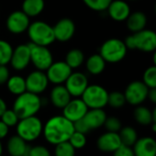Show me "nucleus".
<instances>
[{"instance_id": "1", "label": "nucleus", "mask_w": 156, "mask_h": 156, "mask_svg": "<svg viewBox=\"0 0 156 156\" xmlns=\"http://www.w3.org/2000/svg\"><path fill=\"white\" fill-rule=\"evenodd\" d=\"M73 131V123L63 115H61L50 118L43 126L42 133L49 143L57 145L61 142L67 141Z\"/></svg>"}, {"instance_id": "2", "label": "nucleus", "mask_w": 156, "mask_h": 156, "mask_svg": "<svg viewBox=\"0 0 156 156\" xmlns=\"http://www.w3.org/2000/svg\"><path fill=\"white\" fill-rule=\"evenodd\" d=\"M124 42L128 49L138 50L143 52H153L156 50V31L144 29L129 35Z\"/></svg>"}, {"instance_id": "3", "label": "nucleus", "mask_w": 156, "mask_h": 156, "mask_svg": "<svg viewBox=\"0 0 156 156\" xmlns=\"http://www.w3.org/2000/svg\"><path fill=\"white\" fill-rule=\"evenodd\" d=\"M41 108V99L39 95L26 91L17 96L13 104V110L20 119L36 116Z\"/></svg>"}, {"instance_id": "4", "label": "nucleus", "mask_w": 156, "mask_h": 156, "mask_svg": "<svg viewBox=\"0 0 156 156\" xmlns=\"http://www.w3.org/2000/svg\"><path fill=\"white\" fill-rule=\"evenodd\" d=\"M27 31L31 43L36 45L48 47L55 41L52 27L45 21L38 20L30 23Z\"/></svg>"}, {"instance_id": "5", "label": "nucleus", "mask_w": 156, "mask_h": 156, "mask_svg": "<svg viewBox=\"0 0 156 156\" xmlns=\"http://www.w3.org/2000/svg\"><path fill=\"white\" fill-rule=\"evenodd\" d=\"M16 127L17 135H19L27 142L36 140L41 135L43 130V124L36 116L20 119Z\"/></svg>"}, {"instance_id": "6", "label": "nucleus", "mask_w": 156, "mask_h": 156, "mask_svg": "<svg viewBox=\"0 0 156 156\" xmlns=\"http://www.w3.org/2000/svg\"><path fill=\"white\" fill-rule=\"evenodd\" d=\"M127 51L128 48L126 47L124 41L117 38H111L107 40L101 45L99 54L103 57L106 62L117 63L125 58Z\"/></svg>"}, {"instance_id": "7", "label": "nucleus", "mask_w": 156, "mask_h": 156, "mask_svg": "<svg viewBox=\"0 0 156 156\" xmlns=\"http://www.w3.org/2000/svg\"><path fill=\"white\" fill-rule=\"evenodd\" d=\"M81 97L88 108H103L108 105V92L101 86L88 85Z\"/></svg>"}, {"instance_id": "8", "label": "nucleus", "mask_w": 156, "mask_h": 156, "mask_svg": "<svg viewBox=\"0 0 156 156\" xmlns=\"http://www.w3.org/2000/svg\"><path fill=\"white\" fill-rule=\"evenodd\" d=\"M30 49V62L37 70L46 71L53 62V57L51 51L46 46L29 43Z\"/></svg>"}, {"instance_id": "9", "label": "nucleus", "mask_w": 156, "mask_h": 156, "mask_svg": "<svg viewBox=\"0 0 156 156\" xmlns=\"http://www.w3.org/2000/svg\"><path fill=\"white\" fill-rule=\"evenodd\" d=\"M149 87L141 81L136 80L130 82L124 92L126 102L132 106L141 105L148 97Z\"/></svg>"}, {"instance_id": "10", "label": "nucleus", "mask_w": 156, "mask_h": 156, "mask_svg": "<svg viewBox=\"0 0 156 156\" xmlns=\"http://www.w3.org/2000/svg\"><path fill=\"white\" fill-rule=\"evenodd\" d=\"M73 69L65 62H52L46 70L49 82L54 85H62L72 73Z\"/></svg>"}, {"instance_id": "11", "label": "nucleus", "mask_w": 156, "mask_h": 156, "mask_svg": "<svg viewBox=\"0 0 156 156\" xmlns=\"http://www.w3.org/2000/svg\"><path fill=\"white\" fill-rule=\"evenodd\" d=\"M64 84L72 97L79 98L88 87V79L87 75L81 72H72Z\"/></svg>"}, {"instance_id": "12", "label": "nucleus", "mask_w": 156, "mask_h": 156, "mask_svg": "<svg viewBox=\"0 0 156 156\" xmlns=\"http://www.w3.org/2000/svg\"><path fill=\"white\" fill-rule=\"evenodd\" d=\"M25 80H26L27 91L36 95L44 92L49 85L47 74L44 73V71H41V70H36L31 72L27 76V78H25Z\"/></svg>"}, {"instance_id": "13", "label": "nucleus", "mask_w": 156, "mask_h": 156, "mask_svg": "<svg viewBox=\"0 0 156 156\" xmlns=\"http://www.w3.org/2000/svg\"><path fill=\"white\" fill-rule=\"evenodd\" d=\"M30 24V17L27 16L22 10L12 12L9 14L6 21L7 29L13 34H21L27 31Z\"/></svg>"}, {"instance_id": "14", "label": "nucleus", "mask_w": 156, "mask_h": 156, "mask_svg": "<svg viewBox=\"0 0 156 156\" xmlns=\"http://www.w3.org/2000/svg\"><path fill=\"white\" fill-rule=\"evenodd\" d=\"M89 108L82 98L71 99L62 108V115L73 123L83 119Z\"/></svg>"}, {"instance_id": "15", "label": "nucleus", "mask_w": 156, "mask_h": 156, "mask_svg": "<svg viewBox=\"0 0 156 156\" xmlns=\"http://www.w3.org/2000/svg\"><path fill=\"white\" fill-rule=\"evenodd\" d=\"M30 62V49L29 44H20L13 52L10 59V64L16 71H22L28 67Z\"/></svg>"}, {"instance_id": "16", "label": "nucleus", "mask_w": 156, "mask_h": 156, "mask_svg": "<svg viewBox=\"0 0 156 156\" xmlns=\"http://www.w3.org/2000/svg\"><path fill=\"white\" fill-rule=\"evenodd\" d=\"M55 41L65 42L70 41L75 33L74 22L67 18L62 19L52 27Z\"/></svg>"}, {"instance_id": "17", "label": "nucleus", "mask_w": 156, "mask_h": 156, "mask_svg": "<svg viewBox=\"0 0 156 156\" xmlns=\"http://www.w3.org/2000/svg\"><path fill=\"white\" fill-rule=\"evenodd\" d=\"M97 145L103 152H114L122 145V142L119 132L107 131L99 136Z\"/></svg>"}, {"instance_id": "18", "label": "nucleus", "mask_w": 156, "mask_h": 156, "mask_svg": "<svg viewBox=\"0 0 156 156\" xmlns=\"http://www.w3.org/2000/svg\"><path fill=\"white\" fill-rule=\"evenodd\" d=\"M109 17L115 21H125L129 16L130 7L123 0H112L107 9Z\"/></svg>"}, {"instance_id": "19", "label": "nucleus", "mask_w": 156, "mask_h": 156, "mask_svg": "<svg viewBox=\"0 0 156 156\" xmlns=\"http://www.w3.org/2000/svg\"><path fill=\"white\" fill-rule=\"evenodd\" d=\"M132 150L135 156H156V140L148 136L138 138Z\"/></svg>"}, {"instance_id": "20", "label": "nucleus", "mask_w": 156, "mask_h": 156, "mask_svg": "<svg viewBox=\"0 0 156 156\" xmlns=\"http://www.w3.org/2000/svg\"><path fill=\"white\" fill-rule=\"evenodd\" d=\"M30 147L19 135L11 136L7 142V150L10 156H28Z\"/></svg>"}, {"instance_id": "21", "label": "nucleus", "mask_w": 156, "mask_h": 156, "mask_svg": "<svg viewBox=\"0 0 156 156\" xmlns=\"http://www.w3.org/2000/svg\"><path fill=\"white\" fill-rule=\"evenodd\" d=\"M72 96L70 95L69 91L62 85H55L50 94L51 102L52 105L57 108H63L68 102L72 99Z\"/></svg>"}, {"instance_id": "22", "label": "nucleus", "mask_w": 156, "mask_h": 156, "mask_svg": "<svg viewBox=\"0 0 156 156\" xmlns=\"http://www.w3.org/2000/svg\"><path fill=\"white\" fill-rule=\"evenodd\" d=\"M106 119L107 114L103 108H89L83 118L90 130L104 126Z\"/></svg>"}, {"instance_id": "23", "label": "nucleus", "mask_w": 156, "mask_h": 156, "mask_svg": "<svg viewBox=\"0 0 156 156\" xmlns=\"http://www.w3.org/2000/svg\"><path fill=\"white\" fill-rule=\"evenodd\" d=\"M125 21L128 30L131 33H136L146 28L148 19L145 13L141 11H135L133 13H130Z\"/></svg>"}, {"instance_id": "24", "label": "nucleus", "mask_w": 156, "mask_h": 156, "mask_svg": "<svg viewBox=\"0 0 156 156\" xmlns=\"http://www.w3.org/2000/svg\"><path fill=\"white\" fill-rule=\"evenodd\" d=\"M86 67L89 73L93 75H98L105 70L106 61L99 53L93 54L87 60Z\"/></svg>"}, {"instance_id": "25", "label": "nucleus", "mask_w": 156, "mask_h": 156, "mask_svg": "<svg viewBox=\"0 0 156 156\" xmlns=\"http://www.w3.org/2000/svg\"><path fill=\"white\" fill-rule=\"evenodd\" d=\"M45 7L44 0H24L22 3V11L30 18L40 15Z\"/></svg>"}, {"instance_id": "26", "label": "nucleus", "mask_w": 156, "mask_h": 156, "mask_svg": "<svg viewBox=\"0 0 156 156\" xmlns=\"http://www.w3.org/2000/svg\"><path fill=\"white\" fill-rule=\"evenodd\" d=\"M7 87L9 91L15 96H19L27 91L25 78L20 75L10 76L7 82Z\"/></svg>"}, {"instance_id": "27", "label": "nucleus", "mask_w": 156, "mask_h": 156, "mask_svg": "<svg viewBox=\"0 0 156 156\" xmlns=\"http://www.w3.org/2000/svg\"><path fill=\"white\" fill-rule=\"evenodd\" d=\"M133 116L135 120L142 126H148L152 123V112L144 106H136Z\"/></svg>"}, {"instance_id": "28", "label": "nucleus", "mask_w": 156, "mask_h": 156, "mask_svg": "<svg viewBox=\"0 0 156 156\" xmlns=\"http://www.w3.org/2000/svg\"><path fill=\"white\" fill-rule=\"evenodd\" d=\"M85 61V55L83 51L79 49H73L69 51L65 56V62L72 68H79Z\"/></svg>"}, {"instance_id": "29", "label": "nucleus", "mask_w": 156, "mask_h": 156, "mask_svg": "<svg viewBox=\"0 0 156 156\" xmlns=\"http://www.w3.org/2000/svg\"><path fill=\"white\" fill-rule=\"evenodd\" d=\"M119 134L122 144L129 147H132L138 140V133L136 129L129 126L121 128L120 130L119 131Z\"/></svg>"}, {"instance_id": "30", "label": "nucleus", "mask_w": 156, "mask_h": 156, "mask_svg": "<svg viewBox=\"0 0 156 156\" xmlns=\"http://www.w3.org/2000/svg\"><path fill=\"white\" fill-rule=\"evenodd\" d=\"M13 48L11 44L4 40H0V65H7L10 62Z\"/></svg>"}, {"instance_id": "31", "label": "nucleus", "mask_w": 156, "mask_h": 156, "mask_svg": "<svg viewBox=\"0 0 156 156\" xmlns=\"http://www.w3.org/2000/svg\"><path fill=\"white\" fill-rule=\"evenodd\" d=\"M126 98L124 96V93L114 91L111 93H108V105H109L113 108H120L126 104Z\"/></svg>"}, {"instance_id": "32", "label": "nucleus", "mask_w": 156, "mask_h": 156, "mask_svg": "<svg viewBox=\"0 0 156 156\" xmlns=\"http://www.w3.org/2000/svg\"><path fill=\"white\" fill-rule=\"evenodd\" d=\"M54 156H75V149L68 140L61 142L55 145Z\"/></svg>"}, {"instance_id": "33", "label": "nucleus", "mask_w": 156, "mask_h": 156, "mask_svg": "<svg viewBox=\"0 0 156 156\" xmlns=\"http://www.w3.org/2000/svg\"><path fill=\"white\" fill-rule=\"evenodd\" d=\"M142 82L149 87L154 88L156 87V66L151 65L149 66L143 73Z\"/></svg>"}, {"instance_id": "34", "label": "nucleus", "mask_w": 156, "mask_h": 156, "mask_svg": "<svg viewBox=\"0 0 156 156\" xmlns=\"http://www.w3.org/2000/svg\"><path fill=\"white\" fill-rule=\"evenodd\" d=\"M68 141L71 143V145L75 150L82 149L87 144V137H86L85 133H82V132L74 130L73 132V134L71 135V137L69 138Z\"/></svg>"}, {"instance_id": "35", "label": "nucleus", "mask_w": 156, "mask_h": 156, "mask_svg": "<svg viewBox=\"0 0 156 156\" xmlns=\"http://www.w3.org/2000/svg\"><path fill=\"white\" fill-rule=\"evenodd\" d=\"M87 8L94 11L107 10L112 0H83Z\"/></svg>"}, {"instance_id": "36", "label": "nucleus", "mask_w": 156, "mask_h": 156, "mask_svg": "<svg viewBox=\"0 0 156 156\" xmlns=\"http://www.w3.org/2000/svg\"><path fill=\"white\" fill-rule=\"evenodd\" d=\"M1 120L10 128V127H14L18 124L20 118L13 109L7 108L6 111L3 113V115L1 116Z\"/></svg>"}, {"instance_id": "37", "label": "nucleus", "mask_w": 156, "mask_h": 156, "mask_svg": "<svg viewBox=\"0 0 156 156\" xmlns=\"http://www.w3.org/2000/svg\"><path fill=\"white\" fill-rule=\"evenodd\" d=\"M104 126L106 127L108 131H112V132H119L122 128L121 121L116 117H108V118L107 117Z\"/></svg>"}, {"instance_id": "38", "label": "nucleus", "mask_w": 156, "mask_h": 156, "mask_svg": "<svg viewBox=\"0 0 156 156\" xmlns=\"http://www.w3.org/2000/svg\"><path fill=\"white\" fill-rule=\"evenodd\" d=\"M28 156H51L48 148L42 145L30 147Z\"/></svg>"}, {"instance_id": "39", "label": "nucleus", "mask_w": 156, "mask_h": 156, "mask_svg": "<svg viewBox=\"0 0 156 156\" xmlns=\"http://www.w3.org/2000/svg\"><path fill=\"white\" fill-rule=\"evenodd\" d=\"M113 156H135L132 147L122 144L119 149L113 152Z\"/></svg>"}, {"instance_id": "40", "label": "nucleus", "mask_w": 156, "mask_h": 156, "mask_svg": "<svg viewBox=\"0 0 156 156\" xmlns=\"http://www.w3.org/2000/svg\"><path fill=\"white\" fill-rule=\"evenodd\" d=\"M73 127H74V130L82 132V133H85V134H87V132L90 131L89 128L87 127V123L85 122V120L83 119L73 122Z\"/></svg>"}, {"instance_id": "41", "label": "nucleus", "mask_w": 156, "mask_h": 156, "mask_svg": "<svg viewBox=\"0 0 156 156\" xmlns=\"http://www.w3.org/2000/svg\"><path fill=\"white\" fill-rule=\"evenodd\" d=\"M9 77V70L7 65H0V86L7 84Z\"/></svg>"}, {"instance_id": "42", "label": "nucleus", "mask_w": 156, "mask_h": 156, "mask_svg": "<svg viewBox=\"0 0 156 156\" xmlns=\"http://www.w3.org/2000/svg\"><path fill=\"white\" fill-rule=\"evenodd\" d=\"M9 132V127L6 125L2 120H0V140L5 139Z\"/></svg>"}, {"instance_id": "43", "label": "nucleus", "mask_w": 156, "mask_h": 156, "mask_svg": "<svg viewBox=\"0 0 156 156\" xmlns=\"http://www.w3.org/2000/svg\"><path fill=\"white\" fill-rule=\"evenodd\" d=\"M147 98L151 103H153V104L156 105V87H154V88H149Z\"/></svg>"}, {"instance_id": "44", "label": "nucleus", "mask_w": 156, "mask_h": 156, "mask_svg": "<svg viewBox=\"0 0 156 156\" xmlns=\"http://www.w3.org/2000/svg\"><path fill=\"white\" fill-rule=\"evenodd\" d=\"M7 108H7V104H6L5 100L0 98V118H1V116L3 115V113L6 111Z\"/></svg>"}, {"instance_id": "45", "label": "nucleus", "mask_w": 156, "mask_h": 156, "mask_svg": "<svg viewBox=\"0 0 156 156\" xmlns=\"http://www.w3.org/2000/svg\"><path fill=\"white\" fill-rule=\"evenodd\" d=\"M151 112H152V122H156V107Z\"/></svg>"}, {"instance_id": "46", "label": "nucleus", "mask_w": 156, "mask_h": 156, "mask_svg": "<svg viewBox=\"0 0 156 156\" xmlns=\"http://www.w3.org/2000/svg\"><path fill=\"white\" fill-rule=\"evenodd\" d=\"M152 62H153V65L156 66V50L153 51V54H152Z\"/></svg>"}, {"instance_id": "47", "label": "nucleus", "mask_w": 156, "mask_h": 156, "mask_svg": "<svg viewBox=\"0 0 156 156\" xmlns=\"http://www.w3.org/2000/svg\"><path fill=\"white\" fill-rule=\"evenodd\" d=\"M151 129H152V131L156 133V122L151 123Z\"/></svg>"}, {"instance_id": "48", "label": "nucleus", "mask_w": 156, "mask_h": 156, "mask_svg": "<svg viewBox=\"0 0 156 156\" xmlns=\"http://www.w3.org/2000/svg\"><path fill=\"white\" fill-rule=\"evenodd\" d=\"M2 153H3V145H2L1 140H0V156L2 155Z\"/></svg>"}, {"instance_id": "49", "label": "nucleus", "mask_w": 156, "mask_h": 156, "mask_svg": "<svg viewBox=\"0 0 156 156\" xmlns=\"http://www.w3.org/2000/svg\"><path fill=\"white\" fill-rule=\"evenodd\" d=\"M154 11H155V14H156V2H155V6H154Z\"/></svg>"}, {"instance_id": "50", "label": "nucleus", "mask_w": 156, "mask_h": 156, "mask_svg": "<svg viewBox=\"0 0 156 156\" xmlns=\"http://www.w3.org/2000/svg\"><path fill=\"white\" fill-rule=\"evenodd\" d=\"M130 1H137V0H130Z\"/></svg>"}, {"instance_id": "51", "label": "nucleus", "mask_w": 156, "mask_h": 156, "mask_svg": "<svg viewBox=\"0 0 156 156\" xmlns=\"http://www.w3.org/2000/svg\"><path fill=\"white\" fill-rule=\"evenodd\" d=\"M1 156H3V155H1Z\"/></svg>"}]
</instances>
